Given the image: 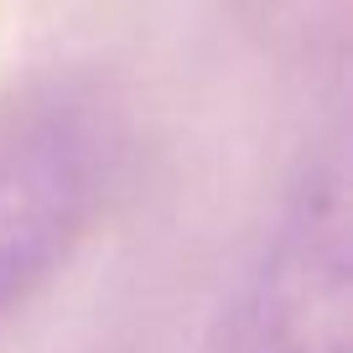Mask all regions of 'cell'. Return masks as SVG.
<instances>
[{
    "mask_svg": "<svg viewBox=\"0 0 353 353\" xmlns=\"http://www.w3.org/2000/svg\"><path fill=\"white\" fill-rule=\"evenodd\" d=\"M353 348V260H348V172L343 151L301 172L239 286L213 353H348Z\"/></svg>",
    "mask_w": 353,
    "mask_h": 353,
    "instance_id": "obj_1",
    "label": "cell"
},
{
    "mask_svg": "<svg viewBox=\"0 0 353 353\" xmlns=\"http://www.w3.org/2000/svg\"><path fill=\"white\" fill-rule=\"evenodd\" d=\"M94 145L63 120L0 135V327L68 254L94 203Z\"/></svg>",
    "mask_w": 353,
    "mask_h": 353,
    "instance_id": "obj_2",
    "label": "cell"
}]
</instances>
